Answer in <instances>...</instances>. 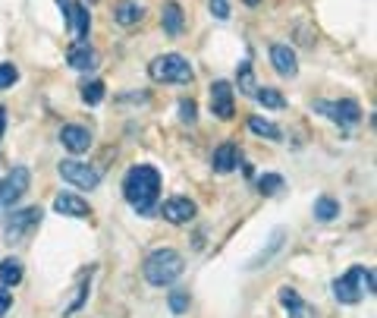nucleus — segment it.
I'll return each instance as SVG.
<instances>
[{"instance_id":"nucleus-1","label":"nucleus","mask_w":377,"mask_h":318,"mask_svg":"<svg viewBox=\"0 0 377 318\" xmlns=\"http://www.w3.org/2000/svg\"><path fill=\"white\" fill-rule=\"evenodd\" d=\"M157 192H161V171L151 164H138L126 173L123 180V196L138 215H154Z\"/></svg>"},{"instance_id":"nucleus-2","label":"nucleus","mask_w":377,"mask_h":318,"mask_svg":"<svg viewBox=\"0 0 377 318\" xmlns=\"http://www.w3.org/2000/svg\"><path fill=\"white\" fill-rule=\"evenodd\" d=\"M182 268H186V261H182V255L176 249H157V252H151L145 259V280L154 287H167L179 277Z\"/></svg>"},{"instance_id":"nucleus-3","label":"nucleus","mask_w":377,"mask_h":318,"mask_svg":"<svg viewBox=\"0 0 377 318\" xmlns=\"http://www.w3.org/2000/svg\"><path fill=\"white\" fill-rule=\"evenodd\" d=\"M371 293H374V271L364 268V265L349 268V271L333 284V296H337L339 303H346V305L362 303V299L371 296Z\"/></svg>"},{"instance_id":"nucleus-4","label":"nucleus","mask_w":377,"mask_h":318,"mask_svg":"<svg viewBox=\"0 0 377 318\" xmlns=\"http://www.w3.org/2000/svg\"><path fill=\"white\" fill-rule=\"evenodd\" d=\"M148 76L154 82H192V64H188L182 54H161L148 64Z\"/></svg>"},{"instance_id":"nucleus-5","label":"nucleus","mask_w":377,"mask_h":318,"mask_svg":"<svg viewBox=\"0 0 377 318\" xmlns=\"http://www.w3.org/2000/svg\"><path fill=\"white\" fill-rule=\"evenodd\" d=\"M29 183H31L29 167H13V171L0 180V208H13V205L29 192Z\"/></svg>"},{"instance_id":"nucleus-6","label":"nucleus","mask_w":377,"mask_h":318,"mask_svg":"<svg viewBox=\"0 0 377 318\" xmlns=\"http://www.w3.org/2000/svg\"><path fill=\"white\" fill-rule=\"evenodd\" d=\"M314 110L327 114L333 123H339V127H346V129L358 127V120H362V108H358V101H352V98H343V101H318Z\"/></svg>"},{"instance_id":"nucleus-7","label":"nucleus","mask_w":377,"mask_h":318,"mask_svg":"<svg viewBox=\"0 0 377 318\" xmlns=\"http://www.w3.org/2000/svg\"><path fill=\"white\" fill-rule=\"evenodd\" d=\"M38 221H41V208H38V205L22 208V211H13L10 221H6V227H3L6 243H19L31 227H38Z\"/></svg>"},{"instance_id":"nucleus-8","label":"nucleus","mask_w":377,"mask_h":318,"mask_svg":"<svg viewBox=\"0 0 377 318\" xmlns=\"http://www.w3.org/2000/svg\"><path fill=\"white\" fill-rule=\"evenodd\" d=\"M60 177L66 180V183L79 186V189H94V186L101 183V173L94 171V167L82 164V161H60Z\"/></svg>"},{"instance_id":"nucleus-9","label":"nucleus","mask_w":377,"mask_h":318,"mask_svg":"<svg viewBox=\"0 0 377 318\" xmlns=\"http://www.w3.org/2000/svg\"><path fill=\"white\" fill-rule=\"evenodd\" d=\"M211 114L220 120H230L232 117V85L226 79H217L211 85Z\"/></svg>"},{"instance_id":"nucleus-10","label":"nucleus","mask_w":377,"mask_h":318,"mask_svg":"<svg viewBox=\"0 0 377 318\" xmlns=\"http://www.w3.org/2000/svg\"><path fill=\"white\" fill-rule=\"evenodd\" d=\"M60 142H63V148H69L73 154H85L88 148H91V133H88L85 127H63Z\"/></svg>"},{"instance_id":"nucleus-11","label":"nucleus","mask_w":377,"mask_h":318,"mask_svg":"<svg viewBox=\"0 0 377 318\" xmlns=\"http://www.w3.org/2000/svg\"><path fill=\"white\" fill-rule=\"evenodd\" d=\"M161 215L167 217L170 224H188L195 217V202H188V198H167L161 208Z\"/></svg>"},{"instance_id":"nucleus-12","label":"nucleus","mask_w":377,"mask_h":318,"mask_svg":"<svg viewBox=\"0 0 377 318\" xmlns=\"http://www.w3.org/2000/svg\"><path fill=\"white\" fill-rule=\"evenodd\" d=\"M270 64H274V70L280 73V76H289L293 79L295 73H299V64H295V51L289 45H274L270 48Z\"/></svg>"},{"instance_id":"nucleus-13","label":"nucleus","mask_w":377,"mask_h":318,"mask_svg":"<svg viewBox=\"0 0 377 318\" xmlns=\"http://www.w3.org/2000/svg\"><path fill=\"white\" fill-rule=\"evenodd\" d=\"M66 22L73 29L75 41L88 38V29H91V20H88V7L85 3H66Z\"/></svg>"},{"instance_id":"nucleus-14","label":"nucleus","mask_w":377,"mask_h":318,"mask_svg":"<svg viewBox=\"0 0 377 318\" xmlns=\"http://www.w3.org/2000/svg\"><path fill=\"white\" fill-rule=\"evenodd\" d=\"M54 211H60L63 217H88L91 215V208H88L85 198L73 196V192H60V196L54 198Z\"/></svg>"},{"instance_id":"nucleus-15","label":"nucleus","mask_w":377,"mask_h":318,"mask_svg":"<svg viewBox=\"0 0 377 318\" xmlns=\"http://www.w3.org/2000/svg\"><path fill=\"white\" fill-rule=\"evenodd\" d=\"M142 16H145V10L138 7L135 0H117V7H113V20H117L123 29L138 26V22H142Z\"/></svg>"},{"instance_id":"nucleus-16","label":"nucleus","mask_w":377,"mask_h":318,"mask_svg":"<svg viewBox=\"0 0 377 318\" xmlns=\"http://www.w3.org/2000/svg\"><path fill=\"white\" fill-rule=\"evenodd\" d=\"M66 60H69L73 70H91V66L98 64V54L88 48V41H75V45L66 51Z\"/></svg>"},{"instance_id":"nucleus-17","label":"nucleus","mask_w":377,"mask_h":318,"mask_svg":"<svg viewBox=\"0 0 377 318\" xmlns=\"http://www.w3.org/2000/svg\"><path fill=\"white\" fill-rule=\"evenodd\" d=\"M236 164H239V148L232 145V142H223V145L214 152V158H211V167L217 173H230Z\"/></svg>"},{"instance_id":"nucleus-18","label":"nucleus","mask_w":377,"mask_h":318,"mask_svg":"<svg viewBox=\"0 0 377 318\" xmlns=\"http://www.w3.org/2000/svg\"><path fill=\"white\" fill-rule=\"evenodd\" d=\"M161 26H163V32L167 35H179L182 32V26H186V16H182V7L179 3H163V13H161Z\"/></svg>"},{"instance_id":"nucleus-19","label":"nucleus","mask_w":377,"mask_h":318,"mask_svg":"<svg viewBox=\"0 0 377 318\" xmlns=\"http://www.w3.org/2000/svg\"><path fill=\"white\" fill-rule=\"evenodd\" d=\"M283 240H286V230H283V227H276V230H274V236H270V246H267V249H261V252H258L255 259L249 261V271H255V268L267 265V261H270V255H274V252H280V249H283Z\"/></svg>"},{"instance_id":"nucleus-20","label":"nucleus","mask_w":377,"mask_h":318,"mask_svg":"<svg viewBox=\"0 0 377 318\" xmlns=\"http://www.w3.org/2000/svg\"><path fill=\"white\" fill-rule=\"evenodd\" d=\"M22 280V261L19 259H3L0 261V284L3 287H16Z\"/></svg>"},{"instance_id":"nucleus-21","label":"nucleus","mask_w":377,"mask_h":318,"mask_svg":"<svg viewBox=\"0 0 377 318\" xmlns=\"http://www.w3.org/2000/svg\"><path fill=\"white\" fill-rule=\"evenodd\" d=\"M314 217L318 221H333V217H339V202L337 198H330V196H320L318 202H314Z\"/></svg>"},{"instance_id":"nucleus-22","label":"nucleus","mask_w":377,"mask_h":318,"mask_svg":"<svg viewBox=\"0 0 377 318\" xmlns=\"http://www.w3.org/2000/svg\"><path fill=\"white\" fill-rule=\"evenodd\" d=\"M249 129L251 133H258V136H267V139H280V127L276 123H270V120H264V117H249Z\"/></svg>"},{"instance_id":"nucleus-23","label":"nucleus","mask_w":377,"mask_h":318,"mask_svg":"<svg viewBox=\"0 0 377 318\" xmlns=\"http://www.w3.org/2000/svg\"><path fill=\"white\" fill-rule=\"evenodd\" d=\"M255 98L264 104V108H270V110H280L283 104H286V98H283L276 89H255Z\"/></svg>"},{"instance_id":"nucleus-24","label":"nucleus","mask_w":377,"mask_h":318,"mask_svg":"<svg viewBox=\"0 0 377 318\" xmlns=\"http://www.w3.org/2000/svg\"><path fill=\"white\" fill-rule=\"evenodd\" d=\"M239 92L242 95H255V76H251V64H239Z\"/></svg>"},{"instance_id":"nucleus-25","label":"nucleus","mask_w":377,"mask_h":318,"mask_svg":"<svg viewBox=\"0 0 377 318\" xmlns=\"http://www.w3.org/2000/svg\"><path fill=\"white\" fill-rule=\"evenodd\" d=\"M258 189H261L264 196H276V192L283 189V177H276V173H264V177L258 180Z\"/></svg>"},{"instance_id":"nucleus-26","label":"nucleus","mask_w":377,"mask_h":318,"mask_svg":"<svg viewBox=\"0 0 377 318\" xmlns=\"http://www.w3.org/2000/svg\"><path fill=\"white\" fill-rule=\"evenodd\" d=\"M82 101L91 104V108L104 101V82H88L85 89H82Z\"/></svg>"},{"instance_id":"nucleus-27","label":"nucleus","mask_w":377,"mask_h":318,"mask_svg":"<svg viewBox=\"0 0 377 318\" xmlns=\"http://www.w3.org/2000/svg\"><path fill=\"white\" fill-rule=\"evenodd\" d=\"M280 303H283V309H289V312H302V309H305L302 296L295 290H289V287H283V290H280Z\"/></svg>"},{"instance_id":"nucleus-28","label":"nucleus","mask_w":377,"mask_h":318,"mask_svg":"<svg viewBox=\"0 0 377 318\" xmlns=\"http://www.w3.org/2000/svg\"><path fill=\"white\" fill-rule=\"evenodd\" d=\"M186 309H188V293L186 290L170 293V312H173V315H182Z\"/></svg>"},{"instance_id":"nucleus-29","label":"nucleus","mask_w":377,"mask_h":318,"mask_svg":"<svg viewBox=\"0 0 377 318\" xmlns=\"http://www.w3.org/2000/svg\"><path fill=\"white\" fill-rule=\"evenodd\" d=\"M16 79H19L16 66H13V64H0V89H10Z\"/></svg>"},{"instance_id":"nucleus-30","label":"nucleus","mask_w":377,"mask_h":318,"mask_svg":"<svg viewBox=\"0 0 377 318\" xmlns=\"http://www.w3.org/2000/svg\"><path fill=\"white\" fill-rule=\"evenodd\" d=\"M195 114H198V108H195L192 98H188V101H179V120L182 123H195Z\"/></svg>"},{"instance_id":"nucleus-31","label":"nucleus","mask_w":377,"mask_h":318,"mask_svg":"<svg viewBox=\"0 0 377 318\" xmlns=\"http://www.w3.org/2000/svg\"><path fill=\"white\" fill-rule=\"evenodd\" d=\"M207 7H211L214 20H230V3H226V0H211Z\"/></svg>"},{"instance_id":"nucleus-32","label":"nucleus","mask_w":377,"mask_h":318,"mask_svg":"<svg viewBox=\"0 0 377 318\" xmlns=\"http://www.w3.org/2000/svg\"><path fill=\"white\" fill-rule=\"evenodd\" d=\"M13 305V293H10V287H3L0 284V318L6 315V309Z\"/></svg>"},{"instance_id":"nucleus-33","label":"nucleus","mask_w":377,"mask_h":318,"mask_svg":"<svg viewBox=\"0 0 377 318\" xmlns=\"http://www.w3.org/2000/svg\"><path fill=\"white\" fill-rule=\"evenodd\" d=\"M3 129H6V108H0V139H3Z\"/></svg>"},{"instance_id":"nucleus-34","label":"nucleus","mask_w":377,"mask_h":318,"mask_svg":"<svg viewBox=\"0 0 377 318\" xmlns=\"http://www.w3.org/2000/svg\"><path fill=\"white\" fill-rule=\"evenodd\" d=\"M245 3H249V7H258V3H261V0H245Z\"/></svg>"},{"instance_id":"nucleus-35","label":"nucleus","mask_w":377,"mask_h":318,"mask_svg":"<svg viewBox=\"0 0 377 318\" xmlns=\"http://www.w3.org/2000/svg\"><path fill=\"white\" fill-rule=\"evenodd\" d=\"M91 3H94V0H91Z\"/></svg>"}]
</instances>
